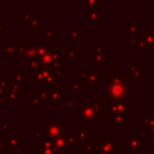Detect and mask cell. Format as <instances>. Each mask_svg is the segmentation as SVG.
<instances>
[{"mask_svg": "<svg viewBox=\"0 0 154 154\" xmlns=\"http://www.w3.org/2000/svg\"><path fill=\"white\" fill-rule=\"evenodd\" d=\"M109 93L112 95H116V96H122L126 93V88L122 83H114L109 87Z\"/></svg>", "mask_w": 154, "mask_h": 154, "instance_id": "cell-1", "label": "cell"}]
</instances>
